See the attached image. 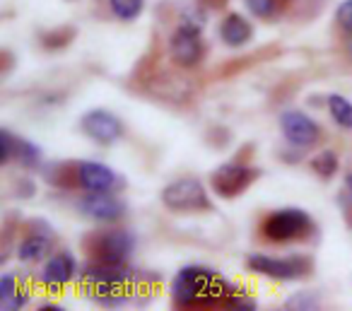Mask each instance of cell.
I'll use <instances>...</instances> for the list:
<instances>
[{
  "label": "cell",
  "instance_id": "obj_1",
  "mask_svg": "<svg viewBox=\"0 0 352 311\" xmlns=\"http://www.w3.org/2000/svg\"><path fill=\"white\" fill-rule=\"evenodd\" d=\"M234 294V282H230L220 272L206 266H184L171 280V299L179 309L230 304Z\"/></svg>",
  "mask_w": 352,
  "mask_h": 311
},
{
  "label": "cell",
  "instance_id": "obj_2",
  "mask_svg": "<svg viewBox=\"0 0 352 311\" xmlns=\"http://www.w3.org/2000/svg\"><path fill=\"white\" fill-rule=\"evenodd\" d=\"M82 277L94 290V299L107 306H121L126 304L128 285L133 282V270L126 263H104L94 261L82 270Z\"/></svg>",
  "mask_w": 352,
  "mask_h": 311
},
{
  "label": "cell",
  "instance_id": "obj_3",
  "mask_svg": "<svg viewBox=\"0 0 352 311\" xmlns=\"http://www.w3.org/2000/svg\"><path fill=\"white\" fill-rule=\"evenodd\" d=\"M314 222L309 217L307 210L302 208H283V210H275L265 217L263 232L265 239L275 244H287V242H297V239H304L307 234H311Z\"/></svg>",
  "mask_w": 352,
  "mask_h": 311
},
{
  "label": "cell",
  "instance_id": "obj_4",
  "mask_svg": "<svg viewBox=\"0 0 352 311\" xmlns=\"http://www.w3.org/2000/svg\"><path fill=\"white\" fill-rule=\"evenodd\" d=\"M246 268L256 275L270 277V280L278 282H289L299 280L311 270V261L304 256H268V253H251L246 258Z\"/></svg>",
  "mask_w": 352,
  "mask_h": 311
},
{
  "label": "cell",
  "instance_id": "obj_5",
  "mask_svg": "<svg viewBox=\"0 0 352 311\" xmlns=\"http://www.w3.org/2000/svg\"><path fill=\"white\" fill-rule=\"evenodd\" d=\"M162 203L171 213H198V210H210L206 186L193 176H184L162 189Z\"/></svg>",
  "mask_w": 352,
  "mask_h": 311
},
{
  "label": "cell",
  "instance_id": "obj_6",
  "mask_svg": "<svg viewBox=\"0 0 352 311\" xmlns=\"http://www.w3.org/2000/svg\"><path fill=\"white\" fill-rule=\"evenodd\" d=\"M171 58L182 68H196L203 61L206 54V44H203V32L193 22H182L171 34Z\"/></svg>",
  "mask_w": 352,
  "mask_h": 311
},
{
  "label": "cell",
  "instance_id": "obj_7",
  "mask_svg": "<svg viewBox=\"0 0 352 311\" xmlns=\"http://www.w3.org/2000/svg\"><path fill=\"white\" fill-rule=\"evenodd\" d=\"M280 131L285 140L297 150H309L321 140V126L309 114L297 109H287L280 114Z\"/></svg>",
  "mask_w": 352,
  "mask_h": 311
},
{
  "label": "cell",
  "instance_id": "obj_8",
  "mask_svg": "<svg viewBox=\"0 0 352 311\" xmlns=\"http://www.w3.org/2000/svg\"><path fill=\"white\" fill-rule=\"evenodd\" d=\"M126 210V200L111 191H87L82 198H78V213L94 222H118Z\"/></svg>",
  "mask_w": 352,
  "mask_h": 311
},
{
  "label": "cell",
  "instance_id": "obj_9",
  "mask_svg": "<svg viewBox=\"0 0 352 311\" xmlns=\"http://www.w3.org/2000/svg\"><path fill=\"white\" fill-rule=\"evenodd\" d=\"M254 179L256 169L239 164V162H227L210 174V186L220 198H236L254 184Z\"/></svg>",
  "mask_w": 352,
  "mask_h": 311
},
{
  "label": "cell",
  "instance_id": "obj_10",
  "mask_svg": "<svg viewBox=\"0 0 352 311\" xmlns=\"http://www.w3.org/2000/svg\"><path fill=\"white\" fill-rule=\"evenodd\" d=\"M80 128H82V133L89 140L99 142V145H113L123 136L121 118L109 111V109H89L80 118Z\"/></svg>",
  "mask_w": 352,
  "mask_h": 311
},
{
  "label": "cell",
  "instance_id": "obj_11",
  "mask_svg": "<svg viewBox=\"0 0 352 311\" xmlns=\"http://www.w3.org/2000/svg\"><path fill=\"white\" fill-rule=\"evenodd\" d=\"M135 248V237L128 229H107L94 239V258L104 263H126Z\"/></svg>",
  "mask_w": 352,
  "mask_h": 311
},
{
  "label": "cell",
  "instance_id": "obj_12",
  "mask_svg": "<svg viewBox=\"0 0 352 311\" xmlns=\"http://www.w3.org/2000/svg\"><path fill=\"white\" fill-rule=\"evenodd\" d=\"M78 277V261L70 251L51 253L41 268V285L49 292H60Z\"/></svg>",
  "mask_w": 352,
  "mask_h": 311
},
{
  "label": "cell",
  "instance_id": "obj_13",
  "mask_svg": "<svg viewBox=\"0 0 352 311\" xmlns=\"http://www.w3.org/2000/svg\"><path fill=\"white\" fill-rule=\"evenodd\" d=\"M75 179L85 191H113L118 186V174L104 162L85 160L75 167Z\"/></svg>",
  "mask_w": 352,
  "mask_h": 311
},
{
  "label": "cell",
  "instance_id": "obj_14",
  "mask_svg": "<svg viewBox=\"0 0 352 311\" xmlns=\"http://www.w3.org/2000/svg\"><path fill=\"white\" fill-rule=\"evenodd\" d=\"M251 36H254V27H251V22L246 20L244 15H239V12H230V15L220 22V39H222V44L230 46V49H241V46H246L251 41Z\"/></svg>",
  "mask_w": 352,
  "mask_h": 311
},
{
  "label": "cell",
  "instance_id": "obj_15",
  "mask_svg": "<svg viewBox=\"0 0 352 311\" xmlns=\"http://www.w3.org/2000/svg\"><path fill=\"white\" fill-rule=\"evenodd\" d=\"M51 256V237L44 232L27 234L17 246V258L22 263H39Z\"/></svg>",
  "mask_w": 352,
  "mask_h": 311
},
{
  "label": "cell",
  "instance_id": "obj_16",
  "mask_svg": "<svg viewBox=\"0 0 352 311\" xmlns=\"http://www.w3.org/2000/svg\"><path fill=\"white\" fill-rule=\"evenodd\" d=\"M30 301V294L20 287L15 272H3L0 275V309L15 311Z\"/></svg>",
  "mask_w": 352,
  "mask_h": 311
},
{
  "label": "cell",
  "instance_id": "obj_17",
  "mask_svg": "<svg viewBox=\"0 0 352 311\" xmlns=\"http://www.w3.org/2000/svg\"><path fill=\"white\" fill-rule=\"evenodd\" d=\"M328 114H331L333 123L345 131H352V102L342 94H328Z\"/></svg>",
  "mask_w": 352,
  "mask_h": 311
},
{
  "label": "cell",
  "instance_id": "obj_18",
  "mask_svg": "<svg viewBox=\"0 0 352 311\" xmlns=\"http://www.w3.org/2000/svg\"><path fill=\"white\" fill-rule=\"evenodd\" d=\"M109 10L116 20L135 22L145 10V0H109Z\"/></svg>",
  "mask_w": 352,
  "mask_h": 311
},
{
  "label": "cell",
  "instance_id": "obj_19",
  "mask_svg": "<svg viewBox=\"0 0 352 311\" xmlns=\"http://www.w3.org/2000/svg\"><path fill=\"white\" fill-rule=\"evenodd\" d=\"M338 167H340V160H338V155L333 150L318 152V155L311 160V169L316 171L321 179H331V176H336Z\"/></svg>",
  "mask_w": 352,
  "mask_h": 311
},
{
  "label": "cell",
  "instance_id": "obj_20",
  "mask_svg": "<svg viewBox=\"0 0 352 311\" xmlns=\"http://www.w3.org/2000/svg\"><path fill=\"white\" fill-rule=\"evenodd\" d=\"M15 157L20 160L22 167H36L41 162V147L34 145V142H30V140H22V138H17Z\"/></svg>",
  "mask_w": 352,
  "mask_h": 311
},
{
  "label": "cell",
  "instance_id": "obj_21",
  "mask_svg": "<svg viewBox=\"0 0 352 311\" xmlns=\"http://www.w3.org/2000/svg\"><path fill=\"white\" fill-rule=\"evenodd\" d=\"M280 3H283V0H244L246 10L254 17H261V20H268V17L278 15Z\"/></svg>",
  "mask_w": 352,
  "mask_h": 311
},
{
  "label": "cell",
  "instance_id": "obj_22",
  "mask_svg": "<svg viewBox=\"0 0 352 311\" xmlns=\"http://www.w3.org/2000/svg\"><path fill=\"white\" fill-rule=\"evenodd\" d=\"M336 22L345 34L352 36V0H342L336 8Z\"/></svg>",
  "mask_w": 352,
  "mask_h": 311
},
{
  "label": "cell",
  "instance_id": "obj_23",
  "mask_svg": "<svg viewBox=\"0 0 352 311\" xmlns=\"http://www.w3.org/2000/svg\"><path fill=\"white\" fill-rule=\"evenodd\" d=\"M0 140H3V157H0V162H3V164H8V162H10L12 157H15V142H17V138L12 136V133L8 131V128H3V131H0Z\"/></svg>",
  "mask_w": 352,
  "mask_h": 311
},
{
  "label": "cell",
  "instance_id": "obj_24",
  "mask_svg": "<svg viewBox=\"0 0 352 311\" xmlns=\"http://www.w3.org/2000/svg\"><path fill=\"white\" fill-rule=\"evenodd\" d=\"M230 306L232 309H241V311H251V309H256V301L251 299V297H246V294H239L236 292L234 297L230 299Z\"/></svg>",
  "mask_w": 352,
  "mask_h": 311
},
{
  "label": "cell",
  "instance_id": "obj_25",
  "mask_svg": "<svg viewBox=\"0 0 352 311\" xmlns=\"http://www.w3.org/2000/svg\"><path fill=\"white\" fill-rule=\"evenodd\" d=\"M41 309H44V311H63V306H60V304H44Z\"/></svg>",
  "mask_w": 352,
  "mask_h": 311
},
{
  "label": "cell",
  "instance_id": "obj_26",
  "mask_svg": "<svg viewBox=\"0 0 352 311\" xmlns=\"http://www.w3.org/2000/svg\"><path fill=\"white\" fill-rule=\"evenodd\" d=\"M347 54H350V58H352V39L347 41Z\"/></svg>",
  "mask_w": 352,
  "mask_h": 311
}]
</instances>
